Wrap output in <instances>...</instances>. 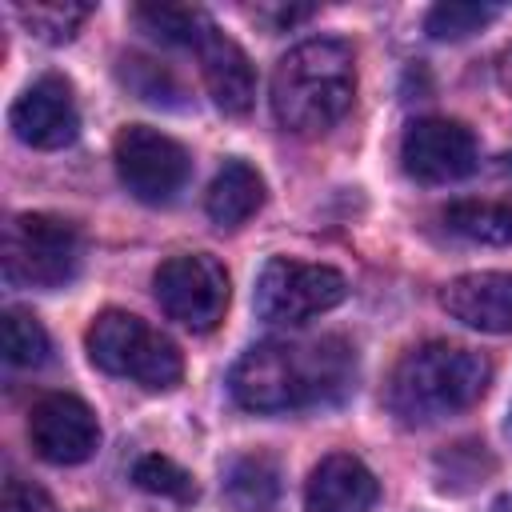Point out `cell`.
Returning <instances> with one entry per match:
<instances>
[{"mask_svg": "<svg viewBox=\"0 0 512 512\" xmlns=\"http://www.w3.org/2000/svg\"><path fill=\"white\" fill-rule=\"evenodd\" d=\"M352 380L356 352L340 336L260 340L232 364L228 392L244 412L284 416L344 400Z\"/></svg>", "mask_w": 512, "mask_h": 512, "instance_id": "obj_1", "label": "cell"}, {"mask_svg": "<svg viewBox=\"0 0 512 512\" xmlns=\"http://www.w3.org/2000/svg\"><path fill=\"white\" fill-rule=\"evenodd\" d=\"M356 96V56L344 40L312 36L288 48L272 72V116L292 136L328 132Z\"/></svg>", "mask_w": 512, "mask_h": 512, "instance_id": "obj_2", "label": "cell"}, {"mask_svg": "<svg viewBox=\"0 0 512 512\" xmlns=\"http://www.w3.org/2000/svg\"><path fill=\"white\" fill-rule=\"evenodd\" d=\"M488 380L492 368L480 352L448 340H428L400 356V364L388 376L384 400L400 424L424 428L472 408L488 392Z\"/></svg>", "mask_w": 512, "mask_h": 512, "instance_id": "obj_3", "label": "cell"}, {"mask_svg": "<svg viewBox=\"0 0 512 512\" xmlns=\"http://www.w3.org/2000/svg\"><path fill=\"white\" fill-rule=\"evenodd\" d=\"M84 340H88V356H92V364L100 372L136 380L140 388L168 392L184 376L180 348L164 332H156L152 324H144L132 312H120V308L100 312Z\"/></svg>", "mask_w": 512, "mask_h": 512, "instance_id": "obj_4", "label": "cell"}, {"mask_svg": "<svg viewBox=\"0 0 512 512\" xmlns=\"http://www.w3.org/2000/svg\"><path fill=\"white\" fill-rule=\"evenodd\" d=\"M80 256L84 240L60 216L24 212L4 228V280L12 288H64L80 272Z\"/></svg>", "mask_w": 512, "mask_h": 512, "instance_id": "obj_5", "label": "cell"}, {"mask_svg": "<svg viewBox=\"0 0 512 512\" xmlns=\"http://www.w3.org/2000/svg\"><path fill=\"white\" fill-rule=\"evenodd\" d=\"M348 296L344 272L332 264H308L292 256H272L256 276V312L268 324H304Z\"/></svg>", "mask_w": 512, "mask_h": 512, "instance_id": "obj_6", "label": "cell"}, {"mask_svg": "<svg viewBox=\"0 0 512 512\" xmlns=\"http://www.w3.org/2000/svg\"><path fill=\"white\" fill-rule=\"evenodd\" d=\"M156 304L168 320H176L188 332H212L224 320L228 308V272L208 252H180L168 256L156 276Z\"/></svg>", "mask_w": 512, "mask_h": 512, "instance_id": "obj_7", "label": "cell"}, {"mask_svg": "<svg viewBox=\"0 0 512 512\" xmlns=\"http://www.w3.org/2000/svg\"><path fill=\"white\" fill-rule=\"evenodd\" d=\"M112 160L120 184L144 204H168L192 172L184 144L148 124H128L112 144Z\"/></svg>", "mask_w": 512, "mask_h": 512, "instance_id": "obj_8", "label": "cell"}, {"mask_svg": "<svg viewBox=\"0 0 512 512\" xmlns=\"http://www.w3.org/2000/svg\"><path fill=\"white\" fill-rule=\"evenodd\" d=\"M480 148L468 124L448 116L412 120L400 140V164L420 184H456L476 172Z\"/></svg>", "mask_w": 512, "mask_h": 512, "instance_id": "obj_9", "label": "cell"}, {"mask_svg": "<svg viewBox=\"0 0 512 512\" xmlns=\"http://www.w3.org/2000/svg\"><path fill=\"white\" fill-rule=\"evenodd\" d=\"M28 440L48 464H80L100 444V424L92 408L72 392H48L28 412Z\"/></svg>", "mask_w": 512, "mask_h": 512, "instance_id": "obj_10", "label": "cell"}, {"mask_svg": "<svg viewBox=\"0 0 512 512\" xmlns=\"http://www.w3.org/2000/svg\"><path fill=\"white\" fill-rule=\"evenodd\" d=\"M444 224L476 244H512V156L480 172V184L444 204Z\"/></svg>", "mask_w": 512, "mask_h": 512, "instance_id": "obj_11", "label": "cell"}, {"mask_svg": "<svg viewBox=\"0 0 512 512\" xmlns=\"http://www.w3.org/2000/svg\"><path fill=\"white\" fill-rule=\"evenodd\" d=\"M8 124L32 148H64V144H72L76 132H80V108H76L72 84L60 72H48V76L32 80L16 96V104L8 112Z\"/></svg>", "mask_w": 512, "mask_h": 512, "instance_id": "obj_12", "label": "cell"}, {"mask_svg": "<svg viewBox=\"0 0 512 512\" xmlns=\"http://www.w3.org/2000/svg\"><path fill=\"white\" fill-rule=\"evenodd\" d=\"M440 304L476 332H512V272H468L444 284Z\"/></svg>", "mask_w": 512, "mask_h": 512, "instance_id": "obj_13", "label": "cell"}, {"mask_svg": "<svg viewBox=\"0 0 512 512\" xmlns=\"http://www.w3.org/2000/svg\"><path fill=\"white\" fill-rule=\"evenodd\" d=\"M376 496H380L376 476L352 452L324 456L304 484V508L308 512H372Z\"/></svg>", "mask_w": 512, "mask_h": 512, "instance_id": "obj_14", "label": "cell"}, {"mask_svg": "<svg viewBox=\"0 0 512 512\" xmlns=\"http://www.w3.org/2000/svg\"><path fill=\"white\" fill-rule=\"evenodd\" d=\"M196 56H200V72H204L208 96H212L224 112L244 116V112L252 108V100H256V72H252L248 52H244L232 36H224L220 28H212V32L200 40Z\"/></svg>", "mask_w": 512, "mask_h": 512, "instance_id": "obj_15", "label": "cell"}, {"mask_svg": "<svg viewBox=\"0 0 512 512\" xmlns=\"http://www.w3.org/2000/svg\"><path fill=\"white\" fill-rule=\"evenodd\" d=\"M264 204V176L248 160H224L204 192V212L216 228H240Z\"/></svg>", "mask_w": 512, "mask_h": 512, "instance_id": "obj_16", "label": "cell"}, {"mask_svg": "<svg viewBox=\"0 0 512 512\" xmlns=\"http://www.w3.org/2000/svg\"><path fill=\"white\" fill-rule=\"evenodd\" d=\"M280 468L268 456H240L224 468L228 512H280Z\"/></svg>", "mask_w": 512, "mask_h": 512, "instance_id": "obj_17", "label": "cell"}, {"mask_svg": "<svg viewBox=\"0 0 512 512\" xmlns=\"http://www.w3.org/2000/svg\"><path fill=\"white\" fill-rule=\"evenodd\" d=\"M132 20L148 36H156L164 44H184V48H200V40L216 28L212 16L192 4H136Z\"/></svg>", "mask_w": 512, "mask_h": 512, "instance_id": "obj_18", "label": "cell"}, {"mask_svg": "<svg viewBox=\"0 0 512 512\" xmlns=\"http://www.w3.org/2000/svg\"><path fill=\"white\" fill-rule=\"evenodd\" d=\"M492 472H496V460L488 456V448L480 440H460L436 456V476H440L444 492H468V488L484 484Z\"/></svg>", "mask_w": 512, "mask_h": 512, "instance_id": "obj_19", "label": "cell"}, {"mask_svg": "<svg viewBox=\"0 0 512 512\" xmlns=\"http://www.w3.org/2000/svg\"><path fill=\"white\" fill-rule=\"evenodd\" d=\"M20 20L28 24L32 36L48 40V44H64L76 36V28L92 16V4H72V0H36V4H20L16 8Z\"/></svg>", "mask_w": 512, "mask_h": 512, "instance_id": "obj_20", "label": "cell"}, {"mask_svg": "<svg viewBox=\"0 0 512 512\" xmlns=\"http://www.w3.org/2000/svg\"><path fill=\"white\" fill-rule=\"evenodd\" d=\"M4 360L12 368H36L48 356V332L44 324L24 308H4Z\"/></svg>", "mask_w": 512, "mask_h": 512, "instance_id": "obj_21", "label": "cell"}, {"mask_svg": "<svg viewBox=\"0 0 512 512\" xmlns=\"http://www.w3.org/2000/svg\"><path fill=\"white\" fill-rule=\"evenodd\" d=\"M116 72H120V80H124L140 100H148V104H180V100H176V96H180V84H176V76H172L164 64H156V60H148V56H140V52H128V56H120Z\"/></svg>", "mask_w": 512, "mask_h": 512, "instance_id": "obj_22", "label": "cell"}, {"mask_svg": "<svg viewBox=\"0 0 512 512\" xmlns=\"http://www.w3.org/2000/svg\"><path fill=\"white\" fill-rule=\"evenodd\" d=\"M132 484L152 492V496H164V500H176V504H188L196 500V480L192 472H184L176 460L168 456H140L136 468H132Z\"/></svg>", "mask_w": 512, "mask_h": 512, "instance_id": "obj_23", "label": "cell"}, {"mask_svg": "<svg viewBox=\"0 0 512 512\" xmlns=\"http://www.w3.org/2000/svg\"><path fill=\"white\" fill-rule=\"evenodd\" d=\"M496 20V8H484V4H436L424 20L428 36L436 40H464L472 32H480L484 24Z\"/></svg>", "mask_w": 512, "mask_h": 512, "instance_id": "obj_24", "label": "cell"}, {"mask_svg": "<svg viewBox=\"0 0 512 512\" xmlns=\"http://www.w3.org/2000/svg\"><path fill=\"white\" fill-rule=\"evenodd\" d=\"M4 512H56V504L40 484L12 476L4 484Z\"/></svg>", "mask_w": 512, "mask_h": 512, "instance_id": "obj_25", "label": "cell"}, {"mask_svg": "<svg viewBox=\"0 0 512 512\" xmlns=\"http://www.w3.org/2000/svg\"><path fill=\"white\" fill-rule=\"evenodd\" d=\"M308 16H316V8H256V20H268L272 32H284Z\"/></svg>", "mask_w": 512, "mask_h": 512, "instance_id": "obj_26", "label": "cell"}, {"mask_svg": "<svg viewBox=\"0 0 512 512\" xmlns=\"http://www.w3.org/2000/svg\"><path fill=\"white\" fill-rule=\"evenodd\" d=\"M496 76H500V84H504V92L512 96V48H504V52H500V64H496Z\"/></svg>", "mask_w": 512, "mask_h": 512, "instance_id": "obj_27", "label": "cell"}, {"mask_svg": "<svg viewBox=\"0 0 512 512\" xmlns=\"http://www.w3.org/2000/svg\"><path fill=\"white\" fill-rule=\"evenodd\" d=\"M492 512H512V492H508V496H500V500L492 504Z\"/></svg>", "mask_w": 512, "mask_h": 512, "instance_id": "obj_28", "label": "cell"}]
</instances>
